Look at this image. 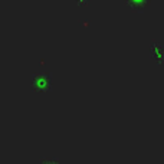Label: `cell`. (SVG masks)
<instances>
[{
    "mask_svg": "<svg viewBox=\"0 0 164 164\" xmlns=\"http://www.w3.org/2000/svg\"><path fill=\"white\" fill-rule=\"evenodd\" d=\"M151 53H153V58L158 63H161L164 61V52H163V49H161V46L157 42H153V45H151Z\"/></svg>",
    "mask_w": 164,
    "mask_h": 164,
    "instance_id": "1",
    "label": "cell"
},
{
    "mask_svg": "<svg viewBox=\"0 0 164 164\" xmlns=\"http://www.w3.org/2000/svg\"><path fill=\"white\" fill-rule=\"evenodd\" d=\"M150 0H125V3L132 9V10H141L148 4Z\"/></svg>",
    "mask_w": 164,
    "mask_h": 164,
    "instance_id": "2",
    "label": "cell"
},
{
    "mask_svg": "<svg viewBox=\"0 0 164 164\" xmlns=\"http://www.w3.org/2000/svg\"><path fill=\"white\" fill-rule=\"evenodd\" d=\"M91 3V0H76V4L79 6V7H85V6H88Z\"/></svg>",
    "mask_w": 164,
    "mask_h": 164,
    "instance_id": "3",
    "label": "cell"
}]
</instances>
